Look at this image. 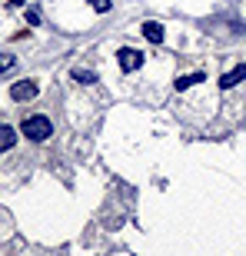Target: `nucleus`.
I'll list each match as a JSON object with an SVG mask.
<instances>
[{
    "label": "nucleus",
    "instance_id": "nucleus-1",
    "mask_svg": "<svg viewBox=\"0 0 246 256\" xmlns=\"http://www.w3.org/2000/svg\"><path fill=\"white\" fill-rule=\"evenodd\" d=\"M20 133L34 143H44L54 136V124H50V116L44 114H34V116H24V124H20Z\"/></svg>",
    "mask_w": 246,
    "mask_h": 256
},
{
    "label": "nucleus",
    "instance_id": "nucleus-2",
    "mask_svg": "<svg viewBox=\"0 0 246 256\" xmlns=\"http://www.w3.org/2000/svg\"><path fill=\"white\" fill-rule=\"evenodd\" d=\"M34 96H40V84L37 80H17V84L10 86V100H17V104H27V100H34Z\"/></svg>",
    "mask_w": 246,
    "mask_h": 256
},
{
    "label": "nucleus",
    "instance_id": "nucleus-3",
    "mask_svg": "<svg viewBox=\"0 0 246 256\" xmlns=\"http://www.w3.org/2000/svg\"><path fill=\"white\" fill-rule=\"evenodd\" d=\"M116 60H120V70L123 74H133V70H140L143 66V54L140 50H133V47H120V54H116Z\"/></svg>",
    "mask_w": 246,
    "mask_h": 256
},
{
    "label": "nucleus",
    "instance_id": "nucleus-4",
    "mask_svg": "<svg viewBox=\"0 0 246 256\" xmlns=\"http://www.w3.org/2000/svg\"><path fill=\"white\" fill-rule=\"evenodd\" d=\"M243 80H246V64H240V66H233L230 74H223V76H220V90H230V86L243 84Z\"/></svg>",
    "mask_w": 246,
    "mask_h": 256
},
{
    "label": "nucleus",
    "instance_id": "nucleus-5",
    "mask_svg": "<svg viewBox=\"0 0 246 256\" xmlns=\"http://www.w3.org/2000/svg\"><path fill=\"white\" fill-rule=\"evenodd\" d=\"M140 34L150 40V44H163V37H166V34H163V24H156V20H146L140 27Z\"/></svg>",
    "mask_w": 246,
    "mask_h": 256
},
{
    "label": "nucleus",
    "instance_id": "nucleus-6",
    "mask_svg": "<svg viewBox=\"0 0 246 256\" xmlns=\"http://www.w3.org/2000/svg\"><path fill=\"white\" fill-rule=\"evenodd\" d=\"M14 143H17V130L10 124H0V153H7Z\"/></svg>",
    "mask_w": 246,
    "mask_h": 256
},
{
    "label": "nucleus",
    "instance_id": "nucleus-7",
    "mask_svg": "<svg viewBox=\"0 0 246 256\" xmlns=\"http://www.w3.org/2000/svg\"><path fill=\"white\" fill-rule=\"evenodd\" d=\"M206 80V74L203 70H196V74H186V76H176V90H190V86H196Z\"/></svg>",
    "mask_w": 246,
    "mask_h": 256
},
{
    "label": "nucleus",
    "instance_id": "nucleus-8",
    "mask_svg": "<svg viewBox=\"0 0 246 256\" xmlns=\"http://www.w3.org/2000/svg\"><path fill=\"white\" fill-rule=\"evenodd\" d=\"M70 80H76V84H96V74H90L84 66H74L70 70Z\"/></svg>",
    "mask_w": 246,
    "mask_h": 256
},
{
    "label": "nucleus",
    "instance_id": "nucleus-9",
    "mask_svg": "<svg viewBox=\"0 0 246 256\" xmlns=\"http://www.w3.org/2000/svg\"><path fill=\"white\" fill-rule=\"evenodd\" d=\"M14 66H17V57L10 50H0V74H10Z\"/></svg>",
    "mask_w": 246,
    "mask_h": 256
},
{
    "label": "nucleus",
    "instance_id": "nucleus-10",
    "mask_svg": "<svg viewBox=\"0 0 246 256\" xmlns=\"http://www.w3.org/2000/svg\"><path fill=\"white\" fill-rule=\"evenodd\" d=\"M86 4H90L96 14H110V10H114V4H110V0H86Z\"/></svg>",
    "mask_w": 246,
    "mask_h": 256
},
{
    "label": "nucleus",
    "instance_id": "nucleus-11",
    "mask_svg": "<svg viewBox=\"0 0 246 256\" xmlns=\"http://www.w3.org/2000/svg\"><path fill=\"white\" fill-rule=\"evenodd\" d=\"M27 24H30V27H37V24H40V10H27Z\"/></svg>",
    "mask_w": 246,
    "mask_h": 256
},
{
    "label": "nucleus",
    "instance_id": "nucleus-12",
    "mask_svg": "<svg viewBox=\"0 0 246 256\" xmlns=\"http://www.w3.org/2000/svg\"><path fill=\"white\" fill-rule=\"evenodd\" d=\"M24 4H27V0H7V7H10V10H17V7H24Z\"/></svg>",
    "mask_w": 246,
    "mask_h": 256
}]
</instances>
